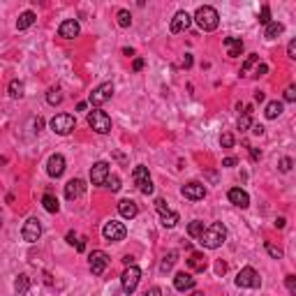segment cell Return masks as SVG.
I'll use <instances>...</instances> for the list:
<instances>
[{"instance_id":"obj_51","label":"cell","mask_w":296,"mask_h":296,"mask_svg":"<svg viewBox=\"0 0 296 296\" xmlns=\"http://www.w3.org/2000/svg\"><path fill=\"white\" fill-rule=\"evenodd\" d=\"M83 248H86V241L79 239V241H77V250H79V252H83Z\"/></svg>"},{"instance_id":"obj_35","label":"cell","mask_w":296,"mask_h":296,"mask_svg":"<svg viewBox=\"0 0 296 296\" xmlns=\"http://www.w3.org/2000/svg\"><path fill=\"white\" fill-rule=\"evenodd\" d=\"M130 23H132L130 12H127V10H120L118 12V26L120 28H130Z\"/></svg>"},{"instance_id":"obj_15","label":"cell","mask_w":296,"mask_h":296,"mask_svg":"<svg viewBox=\"0 0 296 296\" xmlns=\"http://www.w3.org/2000/svg\"><path fill=\"white\" fill-rule=\"evenodd\" d=\"M190 23H192V16L187 14L185 10H181V12H176L174 14V19H172V32L174 35H178V32H183V30H187L190 28Z\"/></svg>"},{"instance_id":"obj_9","label":"cell","mask_w":296,"mask_h":296,"mask_svg":"<svg viewBox=\"0 0 296 296\" xmlns=\"http://www.w3.org/2000/svg\"><path fill=\"white\" fill-rule=\"evenodd\" d=\"M109 255L107 252H102V250H93L88 257V264H90V271H93V276H102L104 271H107V266H109Z\"/></svg>"},{"instance_id":"obj_31","label":"cell","mask_w":296,"mask_h":296,"mask_svg":"<svg viewBox=\"0 0 296 296\" xmlns=\"http://www.w3.org/2000/svg\"><path fill=\"white\" fill-rule=\"evenodd\" d=\"M176 257H178V252H169V255H165V259H162V264H160V271H162V273L172 271V266L176 264Z\"/></svg>"},{"instance_id":"obj_19","label":"cell","mask_w":296,"mask_h":296,"mask_svg":"<svg viewBox=\"0 0 296 296\" xmlns=\"http://www.w3.org/2000/svg\"><path fill=\"white\" fill-rule=\"evenodd\" d=\"M174 287H176L178 291L192 289V287H194V278H192V273H185V271L176 273V276H174Z\"/></svg>"},{"instance_id":"obj_7","label":"cell","mask_w":296,"mask_h":296,"mask_svg":"<svg viewBox=\"0 0 296 296\" xmlns=\"http://www.w3.org/2000/svg\"><path fill=\"white\" fill-rule=\"evenodd\" d=\"M139 280H141V269L139 266H127L125 269V273L120 276V285H123V291L125 294H132V291L137 289V285H139Z\"/></svg>"},{"instance_id":"obj_56","label":"cell","mask_w":296,"mask_h":296,"mask_svg":"<svg viewBox=\"0 0 296 296\" xmlns=\"http://www.w3.org/2000/svg\"><path fill=\"white\" fill-rule=\"evenodd\" d=\"M74 241H77V236H74L72 232H70V234H68V243H72V245H74Z\"/></svg>"},{"instance_id":"obj_54","label":"cell","mask_w":296,"mask_h":296,"mask_svg":"<svg viewBox=\"0 0 296 296\" xmlns=\"http://www.w3.org/2000/svg\"><path fill=\"white\" fill-rule=\"evenodd\" d=\"M227 271V266H224V261H218V273H224Z\"/></svg>"},{"instance_id":"obj_12","label":"cell","mask_w":296,"mask_h":296,"mask_svg":"<svg viewBox=\"0 0 296 296\" xmlns=\"http://www.w3.org/2000/svg\"><path fill=\"white\" fill-rule=\"evenodd\" d=\"M109 162H95L93 167H90V181H93V185H104L107 183V178H109Z\"/></svg>"},{"instance_id":"obj_1","label":"cell","mask_w":296,"mask_h":296,"mask_svg":"<svg viewBox=\"0 0 296 296\" xmlns=\"http://www.w3.org/2000/svg\"><path fill=\"white\" fill-rule=\"evenodd\" d=\"M199 241H202L204 248L208 250H218L220 245L227 241V227H224L222 222H213L211 227L204 229V234L199 236Z\"/></svg>"},{"instance_id":"obj_37","label":"cell","mask_w":296,"mask_h":296,"mask_svg":"<svg viewBox=\"0 0 296 296\" xmlns=\"http://www.w3.org/2000/svg\"><path fill=\"white\" fill-rule=\"evenodd\" d=\"M104 187H109L111 192H118V190H120V178L118 176H111V174H109V178H107Z\"/></svg>"},{"instance_id":"obj_50","label":"cell","mask_w":296,"mask_h":296,"mask_svg":"<svg viewBox=\"0 0 296 296\" xmlns=\"http://www.w3.org/2000/svg\"><path fill=\"white\" fill-rule=\"evenodd\" d=\"M252 132H255V135H264V127H261V125H252Z\"/></svg>"},{"instance_id":"obj_53","label":"cell","mask_w":296,"mask_h":296,"mask_svg":"<svg viewBox=\"0 0 296 296\" xmlns=\"http://www.w3.org/2000/svg\"><path fill=\"white\" fill-rule=\"evenodd\" d=\"M255 100H257V102H264V93H261V90H257V93H255Z\"/></svg>"},{"instance_id":"obj_14","label":"cell","mask_w":296,"mask_h":296,"mask_svg":"<svg viewBox=\"0 0 296 296\" xmlns=\"http://www.w3.org/2000/svg\"><path fill=\"white\" fill-rule=\"evenodd\" d=\"M62 172H65V157H62L60 153H53L47 162V174L51 178H60Z\"/></svg>"},{"instance_id":"obj_29","label":"cell","mask_w":296,"mask_h":296,"mask_svg":"<svg viewBox=\"0 0 296 296\" xmlns=\"http://www.w3.org/2000/svg\"><path fill=\"white\" fill-rule=\"evenodd\" d=\"M14 289H16V294H26V291L30 289V278H28L26 273H21L14 282Z\"/></svg>"},{"instance_id":"obj_39","label":"cell","mask_w":296,"mask_h":296,"mask_svg":"<svg viewBox=\"0 0 296 296\" xmlns=\"http://www.w3.org/2000/svg\"><path fill=\"white\" fill-rule=\"evenodd\" d=\"M259 23H261V26H269V23H271V7L269 5L261 7V12H259Z\"/></svg>"},{"instance_id":"obj_41","label":"cell","mask_w":296,"mask_h":296,"mask_svg":"<svg viewBox=\"0 0 296 296\" xmlns=\"http://www.w3.org/2000/svg\"><path fill=\"white\" fill-rule=\"evenodd\" d=\"M285 285H287V289H289L291 294H296V276H287L285 278Z\"/></svg>"},{"instance_id":"obj_26","label":"cell","mask_w":296,"mask_h":296,"mask_svg":"<svg viewBox=\"0 0 296 296\" xmlns=\"http://www.w3.org/2000/svg\"><path fill=\"white\" fill-rule=\"evenodd\" d=\"M257 65H259V56H257V53H250L248 60H245L243 68H241V74L250 77V74H252V68H257Z\"/></svg>"},{"instance_id":"obj_6","label":"cell","mask_w":296,"mask_h":296,"mask_svg":"<svg viewBox=\"0 0 296 296\" xmlns=\"http://www.w3.org/2000/svg\"><path fill=\"white\" fill-rule=\"evenodd\" d=\"M102 236H104V241H109V243H118V241H123L125 236H127V229H125L123 222H118V220H111V222L104 224Z\"/></svg>"},{"instance_id":"obj_30","label":"cell","mask_w":296,"mask_h":296,"mask_svg":"<svg viewBox=\"0 0 296 296\" xmlns=\"http://www.w3.org/2000/svg\"><path fill=\"white\" fill-rule=\"evenodd\" d=\"M204 229H206V227H204L202 220H192V222H190V227H187V234L192 236V239H199V236L204 234Z\"/></svg>"},{"instance_id":"obj_42","label":"cell","mask_w":296,"mask_h":296,"mask_svg":"<svg viewBox=\"0 0 296 296\" xmlns=\"http://www.w3.org/2000/svg\"><path fill=\"white\" fill-rule=\"evenodd\" d=\"M285 100L287 102H294L296 100V86H289V88L285 90Z\"/></svg>"},{"instance_id":"obj_5","label":"cell","mask_w":296,"mask_h":296,"mask_svg":"<svg viewBox=\"0 0 296 296\" xmlns=\"http://www.w3.org/2000/svg\"><path fill=\"white\" fill-rule=\"evenodd\" d=\"M236 285L245 287V289H257L261 285V278L252 266H245V269L239 271V276H236Z\"/></svg>"},{"instance_id":"obj_22","label":"cell","mask_w":296,"mask_h":296,"mask_svg":"<svg viewBox=\"0 0 296 296\" xmlns=\"http://www.w3.org/2000/svg\"><path fill=\"white\" fill-rule=\"evenodd\" d=\"M187 266H190V271H194V273H202V271L206 269V257H204L202 252H192L190 259H187Z\"/></svg>"},{"instance_id":"obj_38","label":"cell","mask_w":296,"mask_h":296,"mask_svg":"<svg viewBox=\"0 0 296 296\" xmlns=\"http://www.w3.org/2000/svg\"><path fill=\"white\" fill-rule=\"evenodd\" d=\"M220 146H222V148H232V146H234V135H232V132H222Z\"/></svg>"},{"instance_id":"obj_16","label":"cell","mask_w":296,"mask_h":296,"mask_svg":"<svg viewBox=\"0 0 296 296\" xmlns=\"http://www.w3.org/2000/svg\"><path fill=\"white\" fill-rule=\"evenodd\" d=\"M83 192H86V183H83L81 178H72V181H68V185H65V197H68L70 202L79 199Z\"/></svg>"},{"instance_id":"obj_28","label":"cell","mask_w":296,"mask_h":296,"mask_svg":"<svg viewBox=\"0 0 296 296\" xmlns=\"http://www.w3.org/2000/svg\"><path fill=\"white\" fill-rule=\"evenodd\" d=\"M7 93H10V97H14V100H21V97H23V83H21L19 79H14V81H10V86H7Z\"/></svg>"},{"instance_id":"obj_10","label":"cell","mask_w":296,"mask_h":296,"mask_svg":"<svg viewBox=\"0 0 296 296\" xmlns=\"http://www.w3.org/2000/svg\"><path fill=\"white\" fill-rule=\"evenodd\" d=\"M111 95H114V83L111 81H104V83H100L97 88L90 93V104L93 107H100V104H104L107 100H111Z\"/></svg>"},{"instance_id":"obj_52","label":"cell","mask_w":296,"mask_h":296,"mask_svg":"<svg viewBox=\"0 0 296 296\" xmlns=\"http://www.w3.org/2000/svg\"><path fill=\"white\" fill-rule=\"evenodd\" d=\"M123 261H125V266H132V264H135V257H130V255H127Z\"/></svg>"},{"instance_id":"obj_45","label":"cell","mask_w":296,"mask_h":296,"mask_svg":"<svg viewBox=\"0 0 296 296\" xmlns=\"http://www.w3.org/2000/svg\"><path fill=\"white\" fill-rule=\"evenodd\" d=\"M144 296H162V289H160V287H151V289L146 291Z\"/></svg>"},{"instance_id":"obj_55","label":"cell","mask_w":296,"mask_h":296,"mask_svg":"<svg viewBox=\"0 0 296 296\" xmlns=\"http://www.w3.org/2000/svg\"><path fill=\"white\" fill-rule=\"evenodd\" d=\"M276 227H280V229L285 227V218H278V220H276Z\"/></svg>"},{"instance_id":"obj_36","label":"cell","mask_w":296,"mask_h":296,"mask_svg":"<svg viewBox=\"0 0 296 296\" xmlns=\"http://www.w3.org/2000/svg\"><path fill=\"white\" fill-rule=\"evenodd\" d=\"M250 114H252V109L248 107V109L243 111V116L239 118V130H241V132H245V130L250 127Z\"/></svg>"},{"instance_id":"obj_46","label":"cell","mask_w":296,"mask_h":296,"mask_svg":"<svg viewBox=\"0 0 296 296\" xmlns=\"http://www.w3.org/2000/svg\"><path fill=\"white\" fill-rule=\"evenodd\" d=\"M236 162H239L236 157H224V160H222V167H236Z\"/></svg>"},{"instance_id":"obj_34","label":"cell","mask_w":296,"mask_h":296,"mask_svg":"<svg viewBox=\"0 0 296 296\" xmlns=\"http://www.w3.org/2000/svg\"><path fill=\"white\" fill-rule=\"evenodd\" d=\"M264 248H266V252H269V255L273 257V259H282V255H285V252H282V250L278 248V245H273V243H271V241H266V243H264Z\"/></svg>"},{"instance_id":"obj_32","label":"cell","mask_w":296,"mask_h":296,"mask_svg":"<svg viewBox=\"0 0 296 296\" xmlns=\"http://www.w3.org/2000/svg\"><path fill=\"white\" fill-rule=\"evenodd\" d=\"M160 218H162V227H167V229L176 227V222H178V213H174V211H169V213L160 215Z\"/></svg>"},{"instance_id":"obj_33","label":"cell","mask_w":296,"mask_h":296,"mask_svg":"<svg viewBox=\"0 0 296 296\" xmlns=\"http://www.w3.org/2000/svg\"><path fill=\"white\" fill-rule=\"evenodd\" d=\"M47 102L51 104V107H56V104H60L62 102V93H60V88H51L47 93Z\"/></svg>"},{"instance_id":"obj_49","label":"cell","mask_w":296,"mask_h":296,"mask_svg":"<svg viewBox=\"0 0 296 296\" xmlns=\"http://www.w3.org/2000/svg\"><path fill=\"white\" fill-rule=\"evenodd\" d=\"M190 65H192V56L187 53V56H185V60H183V68H190Z\"/></svg>"},{"instance_id":"obj_25","label":"cell","mask_w":296,"mask_h":296,"mask_svg":"<svg viewBox=\"0 0 296 296\" xmlns=\"http://www.w3.org/2000/svg\"><path fill=\"white\" fill-rule=\"evenodd\" d=\"M264 114H266V118H271V120L278 118V116L282 114V102H278V100H271V102L266 104V111H264Z\"/></svg>"},{"instance_id":"obj_17","label":"cell","mask_w":296,"mask_h":296,"mask_svg":"<svg viewBox=\"0 0 296 296\" xmlns=\"http://www.w3.org/2000/svg\"><path fill=\"white\" fill-rule=\"evenodd\" d=\"M79 21L77 19H68V21H62L60 28H58V35L65 37V40H74V37L79 35Z\"/></svg>"},{"instance_id":"obj_21","label":"cell","mask_w":296,"mask_h":296,"mask_svg":"<svg viewBox=\"0 0 296 296\" xmlns=\"http://www.w3.org/2000/svg\"><path fill=\"white\" fill-rule=\"evenodd\" d=\"M224 49H227V56L239 58L243 53V40H239V37H224Z\"/></svg>"},{"instance_id":"obj_13","label":"cell","mask_w":296,"mask_h":296,"mask_svg":"<svg viewBox=\"0 0 296 296\" xmlns=\"http://www.w3.org/2000/svg\"><path fill=\"white\" fill-rule=\"evenodd\" d=\"M181 192H183V197L190 199V202H199V199L206 197V187H204V183L192 181V183H187V185H183Z\"/></svg>"},{"instance_id":"obj_8","label":"cell","mask_w":296,"mask_h":296,"mask_svg":"<svg viewBox=\"0 0 296 296\" xmlns=\"http://www.w3.org/2000/svg\"><path fill=\"white\" fill-rule=\"evenodd\" d=\"M132 181H135V185L139 187L144 194H153V181H151V174H148V169H146L144 165L135 167V172H132Z\"/></svg>"},{"instance_id":"obj_4","label":"cell","mask_w":296,"mask_h":296,"mask_svg":"<svg viewBox=\"0 0 296 296\" xmlns=\"http://www.w3.org/2000/svg\"><path fill=\"white\" fill-rule=\"evenodd\" d=\"M88 125L93 127L97 135H107V132H111V118L107 111L102 109H93L88 114Z\"/></svg>"},{"instance_id":"obj_27","label":"cell","mask_w":296,"mask_h":296,"mask_svg":"<svg viewBox=\"0 0 296 296\" xmlns=\"http://www.w3.org/2000/svg\"><path fill=\"white\" fill-rule=\"evenodd\" d=\"M42 204H44V208H47L49 213H58V208H60V204H58V199L53 197L51 192H47L44 197H42Z\"/></svg>"},{"instance_id":"obj_24","label":"cell","mask_w":296,"mask_h":296,"mask_svg":"<svg viewBox=\"0 0 296 296\" xmlns=\"http://www.w3.org/2000/svg\"><path fill=\"white\" fill-rule=\"evenodd\" d=\"M282 30H285V26H282V23L271 21L269 26H266V30H264V37H266V40H276V37L282 35Z\"/></svg>"},{"instance_id":"obj_18","label":"cell","mask_w":296,"mask_h":296,"mask_svg":"<svg viewBox=\"0 0 296 296\" xmlns=\"http://www.w3.org/2000/svg\"><path fill=\"white\" fill-rule=\"evenodd\" d=\"M229 202L234 204V206H239V208H248L250 206L248 192L241 190V187H232V190H229Z\"/></svg>"},{"instance_id":"obj_11","label":"cell","mask_w":296,"mask_h":296,"mask_svg":"<svg viewBox=\"0 0 296 296\" xmlns=\"http://www.w3.org/2000/svg\"><path fill=\"white\" fill-rule=\"evenodd\" d=\"M21 236H23V241L26 243H37L42 236V224L37 218H30L26 220V224H23V229H21Z\"/></svg>"},{"instance_id":"obj_3","label":"cell","mask_w":296,"mask_h":296,"mask_svg":"<svg viewBox=\"0 0 296 296\" xmlns=\"http://www.w3.org/2000/svg\"><path fill=\"white\" fill-rule=\"evenodd\" d=\"M49 127H51L56 135L65 137V135H70V132L77 127V120H74L72 114H56L51 120H49Z\"/></svg>"},{"instance_id":"obj_48","label":"cell","mask_w":296,"mask_h":296,"mask_svg":"<svg viewBox=\"0 0 296 296\" xmlns=\"http://www.w3.org/2000/svg\"><path fill=\"white\" fill-rule=\"evenodd\" d=\"M250 155H252V160H259V157H261V153L257 151V148H250Z\"/></svg>"},{"instance_id":"obj_23","label":"cell","mask_w":296,"mask_h":296,"mask_svg":"<svg viewBox=\"0 0 296 296\" xmlns=\"http://www.w3.org/2000/svg\"><path fill=\"white\" fill-rule=\"evenodd\" d=\"M37 21V16H35V12H23V14L19 16V19H16V30H26V28H30L32 23H35Z\"/></svg>"},{"instance_id":"obj_40","label":"cell","mask_w":296,"mask_h":296,"mask_svg":"<svg viewBox=\"0 0 296 296\" xmlns=\"http://www.w3.org/2000/svg\"><path fill=\"white\" fill-rule=\"evenodd\" d=\"M155 208H157V213H160V215L169 213V206H167L165 199H155Z\"/></svg>"},{"instance_id":"obj_20","label":"cell","mask_w":296,"mask_h":296,"mask_svg":"<svg viewBox=\"0 0 296 296\" xmlns=\"http://www.w3.org/2000/svg\"><path fill=\"white\" fill-rule=\"evenodd\" d=\"M118 213L123 215L125 220H132V218H137V213H139V206H137L132 199H120L118 202Z\"/></svg>"},{"instance_id":"obj_43","label":"cell","mask_w":296,"mask_h":296,"mask_svg":"<svg viewBox=\"0 0 296 296\" xmlns=\"http://www.w3.org/2000/svg\"><path fill=\"white\" fill-rule=\"evenodd\" d=\"M289 169H291V157H282V160H280V172H289Z\"/></svg>"},{"instance_id":"obj_44","label":"cell","mask_w":296,"mask_h":296,"mask_svg":"<svg viewBox=\"0 0 296 296\" xmlns=\"http://www.w3.org/2000/svg\"><path fill=\"white\" fill-rule=\"evenodd\" d=\"M287 56L296 58V42H289V47H287Z\"/></svg>"},{"instance_id":"obj_2","label":"cell","mask_w":296,"mask_h":296,"mask_svg":"<svg viewBox=\"0 0 296 296\" xmlns=\"http://www.w3.org/2000/svg\"><path fill=\"white\" fill-rule=\"evenodd\" d=\"M192 19L197 21V26L202 28V30H206V32L215 30V28H218V23H220V14H218V10H215V7H211V5L199 7L197 14H194Z\"/></svg>"},{"instance_id":"obj_47","label":"cell","mask_w":296,"mask_h":296,"mask_svg":"<svg viewBox=\"0 0 296 296\" xmlns=\"http://www.w3.org/2000/svg\"><path fill=\"white\" fill-rule=\"evenodd\" d=\"M132 68H135V72H139V70L144 68V60H141V58H137V60H135V65H132Z\"/></svg>"}]
</instances>
